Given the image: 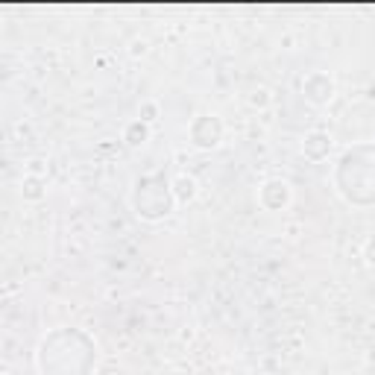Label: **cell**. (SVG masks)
<instances>
[{
	"label": "cell",
	"mask_w": 375,
	"mask_h": 375,
	"mask_svg": "<svg viewBox=\"0 0 375 375\" xmlns=\"http://www.w3.org/2000/svg\"><path fill=\"white\" fill-rule=\"evenodd\" d=\"M250 103H252V106H267V103H270V94H267L264 88H261V91H252Z\"/></svg>",
	"instance_id": "obj_11"
},
{
	"label": "cell",
	"mask_w": 375,
	"mask_h": 375,
	"mask_svg": "<svg viewBox=\"0 0 375 375\" xmlns=\"http://www.w3.org/2000/svg\"><path fill=\"white\" fill-rule=\"evenodd\" d=\"M332 150V138L325 132H308L302 141V153L311 158V161H322Z\"/></svg>",
	"instance_id": "obj_6"
},
{
	"label": "cell",
	"mask_w": 375,
	"mask_h": 375,
	"mask_svg": "<svg viewBox=\"0 0 375 375\" xmlns=\"http://www.w3.org/2000/svg\"><path fill=\"white\" fill-rule=\"evenodd\" d=\"M170 191H173L176 203H191L193 197H197V179H193V176H176Z\"/></svg>",
	"instance_id": "obj_7"
},
{
	"label": "cell",
	"mask_w": 375,
	"mask_h": 375,
	"mask_svg": "<svg viewBox=\"0 0 375 375\" xmlns=\"http://www.w3.org/2000/svg\"><path fill=\"white\" fill-rule=\"evenodd\" d=\"M146 138H150V126H146L144 121H132L126 126V132H123V141L129 146H141Z\"/></svg>",
	"instance_id": "obj_8"
},
{
	"label": "cell",
	"mask_w": 375,
	"mask_h": 375,
	"mask_svg": "<svg viewBox=\"0 0 375 375\" xmlns=\"http://www.w3.org/2000/svg\"><path fill=\"white\" fill-rule=\"evenodd\" d=\"M138 121H144V123H153L156 118H158V106L156 103H141V111H138Z\"/></svg>",
	"instance_id": "obj_10"
},
{
	"label": "cell",
	"mask_w": 375,
	"mask_h": 375,
	"mask_svg": "<svg viewBox=\"0 0 375 375\" xmlns=\"http://www.w3.org/2000/svg\"><path fill=\"white\" fill-rule=\"evenodd\" d=\"M21 193H24V200H41L44 197V179L41 176H24Z\"/></svg>",
	"instance_id": "obj_9"
},
{
	"label": "cell",
	"mask_w": 375,
	"mask_h": 375,
	"mask_svg": "<svg viewBox=\"0 0 375 375\" xmlns=\"http://www.w3.org/2000/svg\"><path fill=\"white\" fill-rule=\"evenodd\" d=\"M132 205L144 220H161L170 214V205H173V191L165 188V182L156 176H144L138 179L135 193H132Z\"/></svg>",
	"instance_id": "obj_2"
},
{
	"label": "cell",
	"mask_w": 375,
	"mask_h": 375,
	"mask_svg": "<svg viewBox=\"0 0 375 375\" xmlns=\"http://www.w3.org/2000/svg\"><path fill=\"white\" fill-rule=\"evenodd\" d=\"M258 200L267 211H282L290 203V188H287V182H282V179H270V182L261 185Z\"/></svg>",
	"instance_id": "obj_5"
},
{
	"label": "cell",
	"mask_w": 375,
	"mask_h": 375,
	"mask_svg": "<svg viewBox=\"0 0 375 375\" xmlns=\"http://www.w3.org/2000/svg\"><path fill=\"white\" fill-rule=\"evenodd\" d=\"M334 79L329 74H322V71H314V74H308L305 76V83H302V94H305V100L308 103H314V106H329L334 100Z\"/></svg>",
	"instance_id": "obj_4"
},
{
	"label": "cell",
	"mask_w": 375,
	"mask_h": 375,
	"mask_svg": "<svg viewBox=\"0 0 375 375\" xmlns=\"http://www.w3.org/2000/svg\"><path fill=\"white\" fill-rule=\"evenodd\" d=\"M94 357L97 349L83 332L62 329L41 340L39 367L44 375H88Z\"/></svg>",
	"instance_id": "obj_1"
},
{
	"label": "cell",
	"mask_w": 375,
	"mask_h": 375,
	"mask_svg": "<svg viewBox=\"0 0 375 375\" xmlns=\"http://www.w3.org/2000/svg\"><path fill=\"white\" fill-rule=\"evenodd\" d=\"M364 258H367V264L375 267V238L367 240V247H364Z\"/></svg>",
	"instance_id": "obj_12"
},
{
	"label": "cell",
	"mask_w": 375,
	"mask_h": 375,
	"mask_svg": "<svg viewBox=\"0 0 375 375\" xmlns=\"http://www.w3.org/2000/svg\"><path fill=\"white\" fill-rule=\"evenodd\" d=\"M188 135H191V144L200 146V150H214L223 141V123L214 115H200V118H193Z\"/></svg>",
	"instance_id": "obj_3"
}]
</instances>
